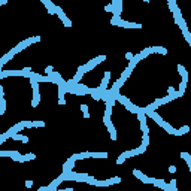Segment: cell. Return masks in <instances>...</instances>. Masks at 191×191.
<instances>
[{
  "label": "cell",
  "instance_id": "3",
  "mask_svg": "<svg viewBox=\"0 0 191 191\" xmlns=\"http://www.w3.org/2000/svg\"><path fill=\"white\" fill-rule=\"evenodd\" d=\"M31 69L30 67H25L22 70H2L0 72V78L5 79L8 78V76H27V78H30L31 76Z\"/></svg>",
  "mask_w": 191,
  "mask_h": 191
},
{
  "label": "cell",
  "instance_id": "32",
  "mask_svg": "<svg viewBox=\"0 0 191 191\" xmlns=\"http://www.w3.org/2000/svg\"><path fill=\"white\" fill-rule=\"evenodd\" d=\"M182 34H184V37H185V41L188 42V45L191 46V33H190L188 30H185V31H182Z\"/></svg>",
  "mask_w": 191,
  "mask_h": 191
},
{
  "label": "cell",
  "instance_id": "44",
  "mask_svg": "<svg viewBox=\"0 0 191 191\" xmlns=\"http://www.w3.org/2000/svg\"><path fill=\"white\" fill-rule=\"evenodd\" d=\"M143 2H146V3H148V2H149V0H143Z\"/></svg>",
  "mask_w": 191,
  "mask_h": 191
},
{
  "label": "cell",
  "instance_id": "20",
  "mask_svg": "<svg viewBox=\"0 0 191 191\" xmlns=\"http://www.w3.org/2000/svg\"><path fill=\"white\" fill-rule=\"evenodd\" d=\"M14 55H15V54H14V52H12V51H9V52H8V54H5V55L2 57V60H0V66H5V64H6V63H8V61H9V60H10L12 57H14Z\"/></svg>",
  "mask_w": 191,
  "mask_h": 191
},
{
  "label": "cell",
  "instance_id": "14",
  "mask_svg": "<svg viewBox=\"0 0 191 191\" xmlns=\"http://www.w3.org/2000/svg\"><path fill=\"white\" fill-rule=\"evenodd\" d=\"M152 185H155L158 188H163V190H166V191H172L170 188V184H166L163 179H154V182H152Z\"/></svg>",
  "mask_w": 191,
  "mask_h": 191
},
{
  "label": "cell",
  "instance_id": "6",
  "mask_svg": "<svg viewBox=\"0 0 191 191\" xmlns=\"http://www.w3.org/2000/svg\"><path fill=\"white\" fill-rule=\"evenodd\" d=\"M30 84H31V90H33V100H31V106L36 108L41 101V93H39V82H37L34 78H30Z\"/></svg>",
  "mask_w": 191,
  "mask_h": 191
},
{
  "label": "cell",
  "instance_id": "28",
  "mask_svg": "<svg viewBox=\"0 0 191 191\" xmlns=\"http://www.w3.org/2000/svg\"><path fill=\"white\" fill-rule=\"evenodd\" d=\"M81 111H82V113H84V118H85V120L90 118V111H88V106H87V105H81Z\"/></svg>",
  "mask_w": 191,
  "mask_h": 191
},
{
  "label": "cell",
  "instance_id": "8",
  "mask_svg": "<svg viewBox=\"0 0 191 191\" xmlns=\"http://www.w3.org/2000/svg\"><path fill=\"white\" fill-rule=\"evenodd\" d=\"M90 178V175H87V173H76V172H70L69 176H67V179L69 181H76V182H87V179Z\"/></svg>",
  "mask_w": 191,
  "mask_h": 191
},
{
  "label": "cell",
  "instance_id": "19",
  "mask_svg": "<svg viewBox=\"0 0 191 191\" xmlns=\"http://www.w3.org/2000/svg\"><path fill=\"white\" fill-rule=\"evenodd\" d=\"M36 42H41V36H31V37H27V39L24 41L25 46H29L31 43H36Z\"/></svg>",
  "mask_w": 191,
  "mask_h": 191
},
{
  "label": "cell",
  "instance_id": "10",
  "mask_svg": "<svg viewBox=\"0 0 191 191\" xmlns=\"http://www.w3.org/2000/svg\"><path fill=\"white\" fill-rule=\"evenodd\" d=\"M57 15H58V18L61 20V22L64 24V27H72V21L66 17V14L63 12V9L58 8V6H57Z\"/></svg>",
  "mask_w": 191,
  "mask_h": 191
},
{
  "label": "cell",
  "instance_id": "38",
  "mask_svg": "<svg viewBox=\"0 0 191 191\" xmlns=\"http://www.w3.org/2000/svg\"><path fill=\"white\" fill-rule=\"evenodd\" d=\"M51 72H54V67H52V66H46L45 73H46V75H51Z\"/></svg>",
  "mask_w": 191,
  "mask_h": 191
},
{
  "label": "cell",
  "instance_id": "30",
  "mask_svg": "<svg viewBox=\"0 0 191 191\" xmlns=\"http://www.w3.org/2000/svg\"><path fill=\"white\" fill-rule=\"evenodd\" d=\"M149 54H152V52H151V48H143V49L141 51V57H142V58H146Z\"/></svg>",
  "mask_w": 191,
  "mask_h": 191
},
{
  "label": "cell",
  "instance_id": "12",
  "mask_svg": "<svg viewBox=\"0 0 191 191\" xmlns=\"http://www.w3.org/2000/svg\"><path fill=\"white\" fill-rule=\"evenodd\" d=\"M75 158H67V161L64 163V164H63V172H66V173H70L72 170H73V167H75Z\"/></svg>",
  "mask_w": 191,
  "mask_h": 191
},
{
  "label": "cell",
  "instance_id": "4",
  "mask_svg": "<svg viewBox=\"0 0 191 191\" xmlns=\"http://www.w3.org/2000/svg\"><path fill=\"white\" fill-rule=\"evenodd\" d=\"M115 97H117V100L120 101L121 105H124V106H125V109H127V111H130V112H133V113H137L139 111H141V108H137L136 105H133L132 101H130L129 99H127L125 96H121L120 93H117V94H115Z\"/></svg>",
  "mask_w": 191,
  "mask_h": 191
},
{
  "label": "cell",
  "instance_id": "17",
  "mask_svg": "<svg viewBox=\"0 0 191 191\" xmlns=\"http://www.w3.org/2000/svg\"><path fill=\"white\" fill-rule=\"evenodd\" d=\"M36 158V154H33V152H30V154H25V155H21L18 163H24V161H31Z\"/></svg>",
  "mask_w": 191,
  "mask_h": 191
},
{
  "label": "cell",
  "instance_id": "39",
  "mask_svg": "<svg viewBox=\"0 0 191 191\" xmlns=\"http://www.w3.org/2000/svg\"><path fill=\"white\" fill-rule=\"evenodd\" d=\"M25 187H27V188H31V187H33V181H30V179L25 181Z\"/></svg>",
  "mask_w": 191,
  "mask_h": 191
},
{
  "label": "cell",
  "instance_id": "5",
  "mask_svg": "<svg viewBox=\"0 0 191 191\" xmlns=\"http://www.w3.org/2000/svg\"><path fill=\"white\" fill-rule=\"evenodd\" d=\"M67 176H69V173L63 172V173L57 178V179H54V181L51 182L48 187H41V188H39V191H46V190H48V191H55V190H57V187H58L63 181H66V178H67Z\"/></svg>",
  "mask_w": 191,
  "mask_h": 191
},
{
  "label": "cell",
  "instance_id": "37",
  "mask_svg": "<svg viewBox=\"0 0 191 191\" xmlns=\"http://www.w3.org/2000/svg\"><path fill=\"white\" fill-rule=\"evenodd\" d=\"M125 160H127V158H125V157H124V155L121 154V155H120V157L117 158V164H122V163H124Z\"/></svg>",
  "mask_w": 191,
  "mask_h": 191
},
{
  "label": "cell",
  "instance_id": "29",
  "mask_svg": "<svg viewBox=\"0 0 191 191\" xmlns=\"http://www.w3.org/2000/svg\"><path fill=\"white\" fill-rule=\"evenodd\" d=\"M112 108H113V106H111V105H108V103H106V109H105V118H111V115H112Z\"/></svg>",
  "mask_w": 191,
  "mask_h": 191
},
{
  "label": "cell",
  "instance_id": "21",
  "mask_svg": "<svg viewBox=\"0 0 191 191\" xmlns=\"http://www.w3.org/2000/svg\"><path fill=\"white\" fill-rule=\"evenodd\" d=\"M175 22L179 25V29H181V31H185V30H188V27H187V22H185V20L181 17V18H178V20H175Z\"/></svg>",
  "mask_w": 191,
  "mask_h": 191
},
{
  "label": "cell",
  "instance_id": "42",
  "mask_svg": "<svg viewBox=\"0 0 191 191\" xmlns=\"http://www.w3.org/2000/svg\"><path fill=\"white\" fill-rule=\"evenodd\" d=\"M173 91H175V90H173V87H169V88H167V93H169V94H172Z\"/></svg>",
  "mask_w": 191,
  "mask_h": 191
},
{
  "label": "cell",
  "instance_id": "35",
  "mask_svg": "<svg viewBox=\"0 0 191 191\" xmlns=\"http://www.w3.org/2000/svg\"><path fill=\"white\" fill-rule=\"evenodd\" d=\"M170 188H172V191H178V188H176V179H170Z\"/></svg>",
  "mask_w": 191,
  "mask_h": 191
},
{
  "label": "cell",
  "instance_id": "23",
  "mask_svg": "<svg viewBox=\"0 0 191 191\" xmlns=\"http://www.w3.org/2000/svg\"><path fill=\"white\" fill-rule=\"evenodd\" d=\"M6 111V100H5V94H0V115H3Z\"/></svg>",
  "mask_w": 191,
  "mask_h": 191
},
{
  "label": "cell",
  "instance_id": "18",
  "mask_svg": "<svg viewBox=\"0 0 191 191\" xmlns=\"http://www.w3.org/2000/svg\"><path fill=\"white\" fill-rule=\"evenodd\" d=\"M151 52H158L161 55H166L167 54V48H163V46H151Z\"/></svg>",
  "mask_w": 191,
  "mask_h": 191
},
{
  "label": "cell",
  "instance_id": "34",
  "mask_svg": "<svg viewBox=\"0 0 191 191\" xmlns=\"http://www.w3.org/2000/svg\"><path fill=\"white\" fill-rule=\"evenodd\" d=\"M105 10H106V12H112V14H115V8H113L112 3L108 5V6H105Z\"/></svg>",
  "mask_w": 191,
  "mask_h": 191
},
{
  "label": "cell",
  "instance_id": "41",
  "mask_svg": "<svg viewBox=\"0 0 191 191\" xmlns=\"http://www.w3.org/2000/svg\"><path fill=\"white\" fill-rule=\"evenodd\" d=\"M169 172H170V173H175V172H176V167H175V166H170V167H169Z\"/></svg>",
  "mask_w": 191,
  "mask_h": 191
},
{
  "label": "cell",
  "instance_id": "43",
  "mask_svg": "<svg viewBox=\"0 0 191 191\" xmlns=\"http://www.w3.org/2000/svg\"><path fill=\"white\" fill-rule=\"evenodd\" d=\"M8 3V0H0V5H6Z\"/></svg>",
  "mask_w": 191,
  "mask_h": 191
},
{
  "label": "cell",
  "instance_id": "26",
  "mask_svg": "<svg viewBox=\"0 0 191 191\" xmlns=\"http://www.w3.org/2000/svg\"><path fill=\"white\" fill-rule=\"evenodd\" d=\"M181 157L187 161V164H188V167H190V173H191V155L188 154V152H181Z\"/></svg>",
  "mask_w": 191,
  "mask_h": 191
},
{
  "label": "cell",
  "instance_id": "11",
  "mask_svg": "<svg viewBox=\"0 0 191 191\" xmlns=\"http://www.w3.org/2000/svg\"><path fill=\"white\" fill-rule=\"evenodd\" d=\"M0 155L2 157H10L14 161H18L20 157H21V154L18 151H0Z\"/></svg>",
  "mask_w": 191,
  "mask_h": 191
},
{
  "label": "cell",
  "instance_id": "36",
  "mask_svg": "<svg viewBox=\"0 0 191 191\" xmlns=\"http://www.w3.org/2000/svg\"><path fill=\"white\" fill-rule=\"evenodd\" d=\"M145 151H146V145H143V143H142L141 146L137 148V152H139V154H143Z\"/></svg>",
  "mask_w": 191,
  "mask_h": 191
},
{
  "label": "cell",
  "instance_id": "9",
  "mask_svg": "<svg viewBox=\"0 0 191 191\" xmlns=\"http://www.w3.org/2000/svg\"><path fill=\"white\" fill-rule=\"evenodd\" d=\"M103 122H105V125L108 127V132H109V134H111V139H112V141H117V130H115V127H113L111 118H105V117H103Z\"/></svg>",
  "mask_w": 191,
  "mask_h": 191
},
{
  "label": "cell",
  "instance_id": "7",
  "mask_svg": "<svg viewBox=\"0 0 191 191\" xmlns=\"http://www.w3.org/2000/svg\"><path fill=\"white\" fill-rule=\"evenodd\" d=\"M106 60V55H99V57H96V58H93V60H90L87 63V64L84 66V69H85V72H90V70H93L97 64H100V63H103Z\"/></svg>",
  "mask_w": 191,
  "mask_h": 191
},
{
  "label": "cell",
  "instance_id": "31",
  "mask_svg": "<svg viewBox=\"0 0 191 191\" xmlns=\"http://www.w3.org/2000/svg\"><path fill=\"white\" fill-rule=\"evenodd\" d=\"M31 127H45V122L42 120H34L31 121Z\"/></svg>",
  "mask_w": 191,
  "mask_h": 191
},
{
  "label": "cell",
  "instance_id": "33",
  "mask_svg": "<svg viewBox=\"0 0 191 191\" xmlns=\"http://www.w3.org/2000/svg\"><path fill=\"white\" fill-rule=\"evenodd\" d=\"M142 143L146 145V146L149 145V134H148V133H143V136H142Z\"/></svg>",
  "mask_w": 191,
  "mask_h": 191
},
{
  "label": "cell",
  "instance_id": "27",
  "mask_svg": "<svg viewBox=\"0 0 191 191\" xmlns=\"http://www.w3.org/2000/svg\"><path fill=\"white\" fill-rule=\"evenodd\" d=\"M187 82H188V79H182L181 82H179V91L181 93V96H184V93H185V88H187Z\"/></svg>",
  "mask_w": 191,
  "mask_h": 191
},
{
  "label": "cell",
  "instance_id": "13",
  "mask_svg": "<svg viewBox=\"0 0 191 191\" xmlns=\"http://www.w3.org/2000/svg\"><path fill=\"white\" fill-rule=\"evenodd\" d=\"M41 2L45 5V8L48 9V12H49V14L51 15H54V14H57V6L52 3V2H51V0H41Z\"/></svg>",
  "mask_w": 191,
  "mask_h": 191
},
{
  "label": "cell",
  "instance_id": "22",
  "mask_svg": "<svg viewBox=\"0 0 191 191\" xmlns=\"http://www.w3.org/2000/svg\"><path fill=\"white\" fill-rule=\"evenodd\" d=\"M188 132H190V125H182L181 129H178V130H176L175 136H184V134H187Z\"/></svg>",
  "mask_w": 191,
  "mask_h": 191
},
{
  "label": "cell",
  "instance_id": "25",
  "mask_svg": "<svg viewBox=\"0 0 191 191\" xmlns=\"http://www.w3.org/2000/svg\"><path fill=\"white\" fill-rule=\"evenodd\" d=\"M178 72H179V75L182 76V79H188V72L182 64H178Z\"/></svg>",
  "mask_w": 191,
  "mask_h": 191
},
{
  "label": "cell",
  "instance_id": "24",
  "mask_svg": "<svg viewBox=\"0 0 191 191\" xmlns=\"http://www.w3.org/2000/svg\"><path fill=\"white\" fill-rule=\"evenodd\" d=\"M12 139H14V141H21V142H24V143L29 142V137L24 136V134H20V133H15L14 136H12Z\"/></svg>",
  "mask_w": 191,
  "mask_h": 191
},
{
  "label": "cell",
  "instance_id": "16",
  "mask_svg": "<svg viewBox=\"0 0 191 191\" xmlns=\"http://www.w3.org/2000/svg\"><path fill=\"white\" fill-rule=\"evenodd\" d=\"M141 60H142V57H141V54H137V55H134V57H133V58H132V60L129 61V67H130V69L133 70V69L136 67V64H137V63H139V61H141Z\"/></svg>",
  "mask_w": 191,
  "mask_h": 191
},
{
  "label": "cell",
  "instance_id": "15",
  "mask_svg": "<svg viewBox=\"0 0 191 191\" xmlns=\"http://www.w3.org/2000/svg\"><path fill=\"white\" fill-rule=\"evenodd\" d=\"M109 79H111V72H105V76H103V79H101V84L99 85L101 90H106L108 88V84H109Z\"/></svg>",
  "mask_w": 191,
  "mask_h": 191
},
{
  "label": "cell",
  "instance_id": "2",
  "mask_svg": "<svg viewBox=\"0 0 191 191\" xmlns=\"http://www.w3.org/2000/svg\"><path fill=\"white\" fill-rule=\"evenodd\" d=\"M111 24H113V25H118V27H122V29H142V24L125 21V20H122L121 17H115V15L112 17V20H111Z\"/></svg>",
  "mask_w": 191,
  "mask_h": 191
},
{
  "label": "cell",
  "instance_id": "40",
  "mask_svg": "<svg viewBox=\"0 0 191 191\" xmlns=\"http://www.w3.org/2000/svg\"><path fill=\"white\" fill-rule=\"evenodd\" d=\"M133 57H134V55H133L132 52H127V54H125V58H127V60H129V61H130V60H132Z\"/></svg>",
  "mask_w": 191,
  "mask_h": 191
},
{
  "label": "cell",
  "instance_id": "1",
  "mask_svg": "<svg viewBox=\"0 0 191 191\" xmlns=\"http://www.w3.org/2000/svg\"><path fill=\"white\" fill-rule=\"evenodd\" d=\"M25 127H27V129H30V127H31V121H29V120H22V121H20L18 124H15L14 127H10V129H9L6 133H3L2 136H0V143H5L6 139L12 137L15 133H18V132H21V130H24Z\"/></svg>",
  "mask_w": 191,
  "mask_h": 191
}]
</instances>
